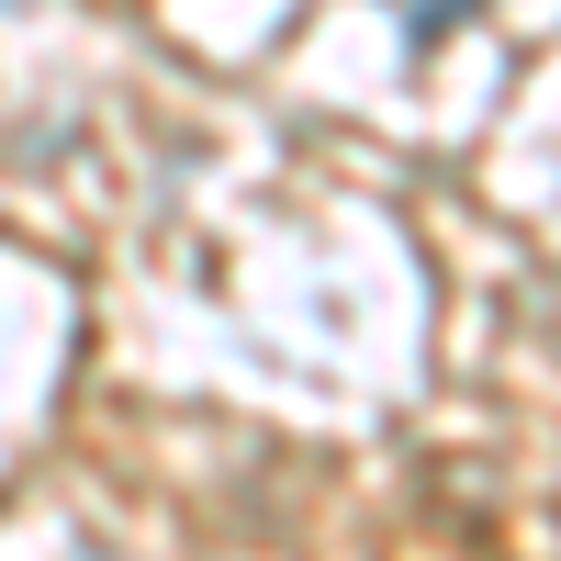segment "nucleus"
I'll use <instances>...</instances> for the list:
<instances>
[{"label": "nucleus", "mask_w": 561, "mask_h": 561, "mask_svg": "<svg viewBox=\"0 0 561 561\" xmlns=\"http://www.w3.org/2000/svg\"><path fill=\"white\" fill-rule=\"evenodd\" d=\"M382 12H393V34H404V45H449L460 23L483 12V0H382Z\"/></svg>", "instance_id": "obj_1"}]
</instances>
